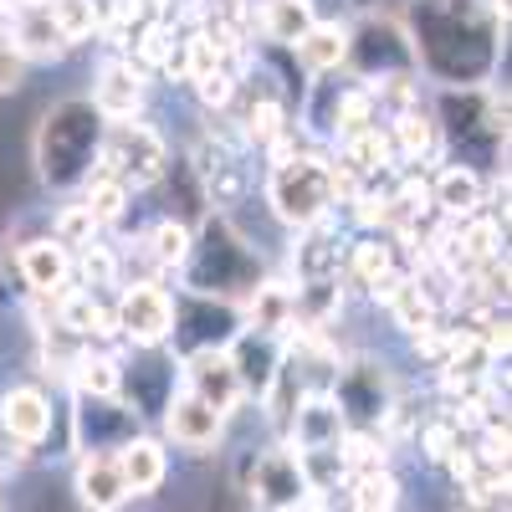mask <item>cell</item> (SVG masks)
<instances>
[{
  "mask_svg": "<svg viewBox=\"0 0 512 512\" xmlns=\"http://www.w3.org/2000/svg\"><path fill=\"white\" fill-rule=\"evenodd\" d=\"M180 272H185V287L180 292L221 297V303H236L241 308L246 297H251V287L262 282V256H256V246L231 226V216L205 210Z\"/></svg>",
  "mask_w": 512,
  "mask_h": 512,
  "instance_id": "6da1fadb",
  "label": "cell"
},
{
  "mask_svg": "<svg viewBox=\"0 0 512 512\" xmlns=\"http://www.w3.org/2000/svg\"><path fill=\"white\" fill-rule=\"evenodd\" d=\"M103 144V118L88 98L57 103L36 128V169L52 190H82L98 164Z\"/></svg>",
  "mask_w": 512,
  "mask_h": 512,
  "instance_id": "7a4b0ae2",
  "label": "cell"
},
{
  "mask_svg": "<svg viewBox=\"0 0 512 512\" xmlns=\"http://www.w3.org/2000/svg\"><path fill=\"white\" fill-rule=\"evenodd\" d=\"M267 205L287 231H308L313 221L333 216V159L318 144H308L282 164H267Z\"/></svg>",
  "mask_w": 512,
  "mask_h": 512,
  "instance_id": "3957f363",
  "label": "cell"
},
{
  "mask_svg": "<svg viewBox=\"0 0 512 512\" xmlns=\"http://www.w3.org/2000/svg\"><path fill=\"white\" fill-rule=\"evenodd\" d=\"M164 169H169V139L159 134L154 123H144V118L103 123V144H98L93 175H108V180H118L128 195H134V190L159 185Z\"/></svg>",
  "mask_w": 512,
  "mask_h": 512,
  "instance_id": "277c9868",
  "label": "cell"
},
{
  "mask_svg": "<svg viewBox=\"0 0 512 512\" xmlns=\"http://www.w3.org/2000/svg\"><path fill=\"white\" fill-rule=\"evenodd\" d=\"M236 492L246 497V507L256 512H297V507H313V487L303 477V461H297L282 441L262 446V451H246L236 466Z\"/></svg>",
  "mask_w": 512,
  "mask_h": 512,
  "instance_id": "5b68a950",
  "label": "cell"
},
{
  "mask_svg": "<svg viewBox=\"0 0 512 512\" xmlns=\"http://www.w3.org/2000/svg\"><path fill=\"white\" fill-rule=\"evenodd\" d=\"M344 72L354 82H384V77H410L415 72V47L410 31L395 16H364L349 26V52H344Z\"/></svg>",
  "mask_w": 512,
  "mask_h": 512,
  "instance_id": "8992f818",
  "label": "cell"
},
{
  "mask_svg": "<svg viewBox=\"0 0 512 512\" xmlns=\"http://www.w3.org/2000/svg\"><path fill=\"white\" fill-rule=\"evenodd\" d=\"M113 328L123 349H164L169 328H175V292L159 277L123 282L113 292Z\"/></svg>",
  "mask_w": 512,
  "mask_h": 512,
  "instance_id": "52a82bcc",
  "label": "cell"
},
{
  "mask_svg": "<svg viewBox=\"0 0 512 512\" xmlns=\"http://www.w3.org/2000/svg\"><path fill=\"white\" fill-rule=\"evenodd\" d=\"M328 395H333L338 415H344L349 425H359V431H379L384 415H390L395 400H400V384H395V374L384 369L379 359L359 354V359L338 364V379H333Z\"/></svg>",
  "mask_w": 512,
  "mask_h": 512,
  "instance_id": "ba28073f",
  "label": "cell"
},
{
  "mask_svg": "<svg viewBox=\"0 0 512 512\" xmlns=\"http://www.w3.org/2000/svg\"><path fill=\"white\" fill-rule=\"evenodd\" d=\"M241 333V308L221 303V297H195V292H175V328H169V354L190 359L200 349H226Z\"/></svg>",
  "mask_w": 512,
  "mask_h": 512,
  "instance_id": "9c48e42d",
  "label": "cell"
},
{
  "mask_svg": "<svg viewBox=\"0 0 512 512\" xmlns=\"http://www.w3.org/2000/svg\"><path fill=\"white\" fill-rule=\"evenodd\" d=\"M72 405L77 410L67 420V441L82 456H113V451H123L128 441L144 431V420L128 410L123 400H82V395H72Z\"/></svg>",
  "mask_w": 512,
  "mask_h": 512,
  "instance_id": "30bf717a",
  "label": "cell"
},
{
  "mask_svg": "<svg viewBox=\"0 0 512 512\" xmlns=\"http://www.w3.org/2000/svg\"><path fill=\"white\" fill-rule=\"evenodd\" d=\"M180 390V359L169 349H128L123 359V390L118 400L134 410L139 420H159L169 395Z\"/></svg>",
  "mask_w": 512,
  "mask_h": 512,
  "instance_id": "8fae6325",
  "label": "cell"
},
{
  "mask_svg": "<svg viewBox=\"0 0 512 512\" xmlns=\"http://www.w3.org/2000/svg\"><path fill=\"white\" fill-rule=\"evenodd\" d=\"M226 425L231 420H221L205 400H195L190 390H175V395H169V405L159 410V431H164L159 441L164 446H180L190 456H210V451H221Z\"/></svg>",
  "mask_w": 512,
  "mask_h": 512,
  "instance_id": "7c38bea8",
  "label": "cell"
},
{
  "mask_svg": "<svg viewBox=\"0 0 512 512\" xmlns=\"http://www.w3.org/2000/svg\"><path fill=\"white\" fill-rule=\"evenodd\" d=\"M103 123H123V118H144L149 108V72H139L128 57H103L98 72H93V98Z\"/></svg>",
  "mask_w": 512,
  "mask_h": 512,
  "instance_id": "4fadbf2b",
  "label": "cell"
},
{
  "mask_svg": "<svg viewBox=\"0 0 512 512\" xmlns=\"http://www.w3.org/2000/svg\"><path fill=\"white\" fill-rule=\"evenodd\" d=\"M282 354H287L282 338L256 333V328H241L231 344H226L231 374H236V384H241V395H246V400H256V405L267 400L272 379H277V369H282Z\"/></svg>",
  "mask_w": 512,
  "mask_h": 512,
  "instance_id": "5bb4252c",
  "label": "cell"
},
{
  "mask_svg": "<svg viewBox=\"0 0 512 512\" xmlns=\"http://www.w3.org/2000/svg\"><path fill=\"white\" fill-rule=\"evenodd\" d=\"M180 390H190L195 400H205L221 420H231V415L246 405L241 384H236V374H231L226 349H200V354L180 359Z\"/></svg>",
  "mask_w": 512,
  "mask_h": 512,
  "instance_id": "9a60e30c",
  "label": "cell"
},
{
  "mask_svg": "<svg viewBox=\"0 0 512 512\" xmlns=\"http://www.w3.org/2000/svg\"><path fill=\"white\" fill-rule=\"evenodd\" d=\"M0 425H6V436L26 451L47 446L52 425H57L52 395L41 390V384H11V390H0Z\"/></svg>",
  "mask_w": 512,
  "mask_h": 512,
  "instance_id": "2e32d148",
  "label": "cell"
},
{
  "mask_svg": "<svg viewBox=\"0 0 512 512\" xmlns=\"http://www.w3.org/2000/svg\"><path fill=\"white\" fill-rule=\"evenodd\" d=\"M349 420L338 415L333 395H308L303 405L292 410V420L282 425V446L297 451V456H313V451H338V441H344Z\"/></svg>",
  "mask_w": 512,
  "mask_h": 512,
  "instance_id": "e0dca14e",
  "label": "cell"
},
{
  "mask_svg": "<svg viewBox=\"0 0 512 512\" xmlns=\"http://www.w3.org/2000/svg\"><path fill=\"white\" fill-rule=\"evenodd\" d=\"M487 210V175L466 164H441L431 175V216H441L446 226H461Z\"/></svg>",
  "mask_w": 512,
  "mask_h": 512,
  "instance_id": "ac0fdd59",
  "label": "cell"
},
{
  "mask_svg": "<svg viewBox=\"0 0 512 512\" xmlns=\"http://www.w3.org/2000/svg\"><path fill=\"white\" fill-rule=\"evenodd\" d=\"M344 231H338V210L323 221H313L308 231H297V246H292V277L297 282H328L344 267Z\"/></svg>",
  "mask_w": 512,
  "mask_h": 512,
  "instance_id": "d6986e66",
  "label": "cell"
},
{
  "mask_svg": "<svg viewBox=\"0 0 512 512\" xmlns=\"http://www.w3.org/2000/svg\"><path fill=\"white\" fill-rule=\"evenodd\" d=\"M16 277L26 282V297H57L72 287V251L52 236H36L16 246Z\"/></svg>",
  "mask_w": 512,
  "mask_h": 512,
  "instance_id": "ffe728a7",
  "label": "cell"
},
{
  "mask_svg": "<svg viewBox=\"0 0 512 512\" xmlns=\"http://www.w3.org/2000/svg\"><path fill=\"white\" fill-rule=\"evenodd\" d=\"M6 41H11V52L31 67V62H62L72 47L62 41V31H57V21H52V11L47 6H16L11 16H6Z\"/></svg>",
  "mask_w": 512,
  "mask_h": 512,
  "instance_id": "44dd1931",
  "label": "cell"
},
{
  "mask_svg": "<svg viewBox=\"0 0 512 512\" xmlns=\"http://www.w3.org/2000/svg\"><path fill=\"white\" fill-rule=\"evenodd\" d=\"M384 134H390V149H395V164L400 169H431V164H441L446 159V144H441V128H436V118H431V108H410L405 118H395V123H384Z\"/></svg>",
  "mask_w": 512,
  "mask_h": 512,
  "instance_id": "7402d4cb",
  "label": "cell"
},
{
  "mask_svg": "<svg viewBox=\"0 0 512 512\" xmlns=\"http://www.w3.org/2000/svg\"><path fill=\"white\" fill-rule=\"evenodd\" d=\"M113 461H118V477H123L128 497H154L169 477V446L149 431H139L123 451H113Z\"/></svg>",
  "mask_w": 512,
  "mask_h": 512,
  "instance_id": "603a6c76",
  "label": "cell"
},
{
  "mask_svg": "<svg viewBox=\"0 0 512 512\" xmlns=\"http://www.w3.org/2000/svg\"><path fill=\"white\" fill-rule=\"evenodd\" d=\"M390 272H400V256H395V241L379 236V231H359L349 246H344V267H338V282H354L359 292H369L374 282H384Z\"/></svg>",
  "mask_w": 512,
  "mask_h": 512,
  "instance_id": "cb8c5ba5",
  "label": "cell"
},
{
  "mask_svg": "<svg viewBox=\"0 0 512 512\" xmlns=\"http://www.w3.org/2000/svg\"><path fill=\"white\" fill-rule=\"evenodd\" d=\"M72 492H77L82 512H123V502H128L113 456H77V466H72Z\"/></svg>",
  "mask_w": 512,
  "mask_h": 512,
  "instance_id": "d4e9b609",
  "label": "cell"
},
{
  "mask_svg": "<svg viewBox=\"0 0 512 512\" xmlns=\"http://www.w3.org/2000/svg\"><path fill=\"white\" fill-rule=\"evenodd\" d=\"M318 21H323L318 16V0H262V11H256L262 47H282V52H292Z\"/></svg>",
  "mask_w": 512,
  "mask_h": 512,
  "instance_id": "484cf974",
  "label": "cell"
},
{
  "mask_svg": "<svg viewBox=\"0 0 512 512\" xmlns=\"http://www.w3.org/2000/svg\"><path fill=\"white\" fill-rule=\"evenodd\" d=\"M344 52H349V26L344 21H318L292 47V62L303 77H328V72H344Z\"/></svg>",
  "mask_w": 512,
  "mask_h": 512,
  "instance_id": "4316f807",
  "label": "cell"
},
{
  "mask_svg": "<svg viewBox=\"0 0 512 512\" xmlns=\"http://www.w3.org/2000/svg\"><path fill=\"white\" fill-rule=\"evenodd\" d=\"M67 390L82 395V400H118V390H123V354H113V349H88V354L72 364Z\"/></svg>",
  "mask_w": 512,
  "mask_h": 512,
  "instance_id": "83f0119b",
  "label": "cell"
},
{
  "mask_svg": "<svg viewBox=\"0 0 512 512\" xmlns=\"http://www.w3.org/2000/svg\"><path fill=\"white\" fill-rule=\"evenodd\" d=\"M72 287L82 292H98V297H113L123 287V262H118V246H108L103 236L93 246L72 251Z\"/></svg>",
  "mask_w": 512,
  "mask_h": 512,
  "instance_id": "f1b7e54d",
  "label": "cell"
},
{
  "mask_svg": "<svg viewBox=\"0 0 512 512\" xmlns=\"http://www.w3.org/2000/svg\"><path fill=\"white\" fill-rule=\"evenodd\" d=\"M384 308H390V318H395V328L400 333H425V328H441V303H436V297L431 292H420L415 282H410V272H405V282L390 292V303H384Z\"/></svg>",
  "mask_w": 512,
  "mask_h": 512,
  "instance_id": "f546056e",
  "label": "cell"
},
{
  "mask_svg": "<svg viewBox=\"0 0 512 512\" xmlns=\"http://www.w3.org/2000/svg\"><path fill=\"white\" fill-rule=\"evenodd\" d=\"M190 241H195V226H190L185 216H164V221L144 236V251H149L154 272H180L185 256H190Z\"/></svg>",
  "mask_w": 512,
  "mask_h": 512,
  "instance_id": "4dcf8cb0",
  "label": "cell"
},
{
  "mask_svg": "<svg viewBox=\"0 0 512 512\" xmlns=\"http://www.w3.org/2000/svg\"><path fill=\"white\" fill-rule=\"evenodd\" d=\"M400 477L390 466H379V472H359L344 482V497H349V512H395L400 507Z\"/></svg>",
  "mask_w": 512,
  "mask_h": 512,
  "instance_id": "1f68e13d",
  "label": "cell"
},
{
  "mask_svg": "<svg viewBox=\"0 0 512 512\" xmlns=\"http://www.w3.org/2000/svg\"><path fill=\"white\" fill-rule=\"evenodd\" d=\"M82 354H88V344H82L77 333H67L62 323L36 328V364H41V374H47V379H62L67 384V374H72V364Z\"/></svg>",
  "mask_w": 512,
  "mask_h": 512,
  "instance_id": "d6a6232c",
  "label": "cell"
},
{
  "mask_svg": "<svg viewBox=\"0 0 512 512\" xmlns=\"http://www.w3.org/2000/svg\"><path fill=\"white\" fill-rule=\"evenodd\" d=\"M77 200L88 205V216L98 221V231H113L128 216V205H134V195H128L118 180H108V175H88V185H82Z\"/></svg>",
  "mask_w": 512,
  "mask_h": 512,
  "instance_id": "836d02e7",
  "label": "cell"
},
{
  "mask_svg": "<svg viewBox=\"0 0 512 512\" xmlns=\"http://www.w3.org/2000/svg\"><path fill=\"white\" fill-rule=\"evenodd\" d=\"M338 461H344L349 477L379 472V466H390V441H384L379 431H359V425H349L344 441H338Z\"/></svg>",
  "mask_w": 512,
  "mask_h": 512,
  "instance_id": "e575fe53",
  "label": "cell"
},
{
  "mask_svg": "<svg viewBox=\"0 0 512 512\" xmlns=\"http://www.w3.org/2000/svg\"><path fill=\"white\" fill-rule=\"evenodd\" d=\"M57 246H67V251H82V246H93L103 231H98V221L88 216V205L82 200H67L57 216H52V231H47Z\"/></svg>",
  "mask_w": 512,
  "mask_h": 512,
  "instance_id": "d590c367",
  "label": "cell"
},
{
  "mask_svg": "<svg viewBox=\"0 0 512 512\" xmlns=\"http://www.w3.org/2000/svg\"><path fill=\"white\" fill-rule=\"evenodd\" d=\"M52 21L62 31L67 47H82V41H93L98 36V11H93V0H52Z\"/></svg>",
  "mask_w": 512,
  "mask_h": 512,
  "instance_id": "8d00e7d4",
  "label": "cell"
},
{
  "mask_svg": "<svg viewBox=\"0 0 512 512\" xmlns=\"http://www.w3.org/2000/svg\"><path fill=\"white\" fill-rule=\"evenodd\" d=\"M21 82H26V62L11 52V41L0 36V98H11V93L21 88Z\"/></svg>",
  "mask_w": 512,
  "mask_h": 512,
  "instance_id": "74e56055",
  "label": "cell"
},
{
  "mask_svg": "<svg viewBox=\"0 0 512 512\" xmlns=\"http://www.w3.org/2000/svg\"><path fill=\"white\" fill-rule=\"evenodd\" d=\"M456 512H507V502H461Z\"/></svg>",
  "mask_w": 512,
  "mask_h": 512,
  "instance_id": "f35d334b",
  "label": "cell"
},
{
  "mask_svg": "<svg viewBox=\"0 0 512 512\" xmlns=\"http://www.w3.org/2000/svg\"><path fill=\"white\" fill-rule=\"evenodd\" d=\"M11 11H16V0H0V21H6Z\"/></svg>",
  "mask_w": 512,
  "mask_h": 512,
  "instance_id": "ab89813d",
  "label": "cell"
},
{
  "mask_svg": "<svg viewBox=\"0 0 512 512\" xmlns=\"http://www.w3.org/2000/svg\"><path fill=\"white\" fill-rule=\"evenodd\" d=\"M16 6H52V0H16Z\"/></svg>",
  "mask_w": 512,
  "mask_h": 512,
  "instance_id": "60d3db41",
  "label": "cell"
},
{
  "mask_svg": "<svg viewBox=\"0 0 512 512\" xmlns=\"http://www.w3.org/2000/svg\"><path fill=\"white\" fill-rule=\"evenodd\" d=\"M297 512H323V502H313V507H297Z\"/></svg>",
  "mask_w": 512,
  "mask_h": 512,
  "instance_id": "b9f144b4",
  "label": "cell"
}]
</instances>
